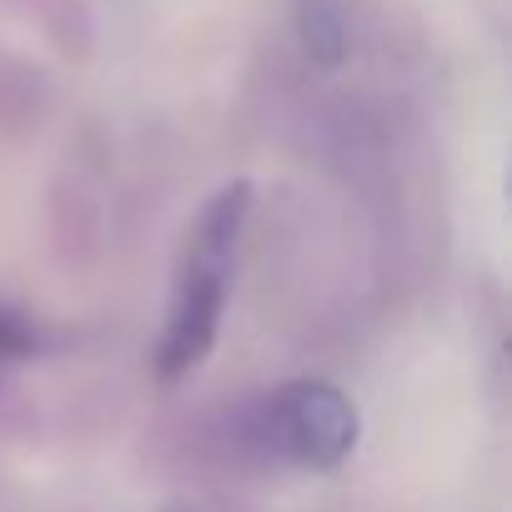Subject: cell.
I'll use <instances>...</instances> for the list:
<instances>
[{"instance_id": "cell-1", "label": "cell", "mask_w": 512, "mask_h": 512, "mask_svg": "<svg viewBox=\"0 0 512 512\" xmlns=\"http://www.w3.org/2000/svg\"><path fill=\"white\" fill-rule=\"evenodd\" d=\"M246 211H251L246 181L221 186L201 206L191 241H186V256H181V272H176V287H171L166 332L156 347L161 377H181L211 352V342L221 332V312H226V287H231V262H236Z\"/></svg>"}, {"instance_id": "cell-2", "label": "cell", "mask_w": 512, "mask_h": 512, "mask_svg": "<svg viewBox=\"0 0 512 512\" xmlns=\"http://www.w3.org/2000/svg\"><path fill=\"white\" fill-rule=\"evenodd\" d=\"M357 407L332 382H287L267 392V402L251 417V437L272 457L292 467H337L357 447Z\"/></svg>"}, {"instance_id": "cell-3", "label": "cell", "mask_w": 512, "mask_h": 512, "mask_svg": "<svg viewBox=\"0 0 512 512\" xmlns=\"http://www.w3.org/2000/svg\"><path fill=\"white\" fill-rule=\"evenodd\" d=\"M357 0H292V31L317 71H342L357 51Z\"/></svg>"}]
</instances>
